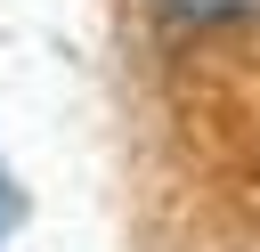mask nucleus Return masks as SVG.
<instances>
[{
	"label": "nucleus",
	"instance_id": "f257e3e1",
	"mask_svg": "<svg viewBox=\"0 0 260 252\" xmlns=\"http://www.w3.org/2000/svg\"><path fill=\"white\" fill-rule=\"evenodd\" d=\"M154 16L171 33H211V24H252L260 0H154Z\"/></svg>",
	"mask_w": 260,
	"mask_h": 252
},
{
	"label": "nucleus",
	"instance_id": "f03ea898",
	"mask_svg": "<svg viewBox=\"0 0 260 252\" xmlns=\"http://www.w3.org/2000/svg\"><path fill=\"white\" fill-rule=\"evenodd\" d=\"M0 228H8V171H0Z\"/></svg>",
	"mask_w": 260,
	"mask_h": 252
}]
</instances>
